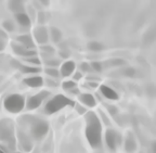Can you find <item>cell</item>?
I'll return each mask as SVG.
<instances>
[{
    "label": "cell",
    "instance_id": "cell-1",
    "mask_svg": "<svg viewBox=\"0 0 156 153\" xmlns=\"http://www.w3.org/2000/svg\"><path fill=\"white\" fill-rule=\"evenodd\" d=\"M85 135L88 144L94 150H101L103 144V125L98 114L93 111H88L85 115Z\"/></svg>",
    "mask_w": 156,
    "mask_h": 153
},
{
    "label": "cell",
    "instance_id": "cell-2",
    "mask_svg": "<svg viewBox=\"0 0 156 153\" xmlns=\"http://www.w3.org/2000/svg\"><path fill=\"white\" fill-rule=\"evenodd\" d=\"M21 125L24 127H29V136L33 140H41L46 137L49 131V123L40 117L24 115L20 119Z\"/></svg>",
    "mask_w": 156,
    "mask_h": 153
},
{
    "label": "cell",
    "instance_id": "cell-3",
    "mask_svg": "<svg viewBox=\"0 0 156 153\" xmlns=\"http://www.w3.org/2000/svg\"><path fill=\"white\" fill-rule=\"evenodd\" d=\"M74 105H75V101L73 99L62 93H58L47 100L44 107V113L47 115H52L65 107H74Z\"/></svg>",
    "mask_w": 156,
    "mask_h": 153
},
{
    "label": "cell",
    "instance_id": "cell-4",
    "mask_svg": "<svg viewBox=\"0 0 156 153\" xmlns=\"http://www.w3.org/2000/svg\"><path fill=\"white\" fill-rule=\"evenodd\" d=\"M0 141L7 144L10 149L15 150L16 135H15L13 121H11L9 118L0 119Z\"/></svg>",
    "mask_w": 156,
    "mask_h": 153
},
{
    "label": "cell",
    "instance_id": "cell-5",
    "mask_svg": "<svg viewBox=\"0 0 156 153\" xmlns=\"http://www.w3.org/2000/svg\"><path fill=\"white\" fill-rule=\"evenodd\" d=\"M26 99L24 96L20 93H12L9 95L3 101V107L7 112L11 114H19L25 109Z\"/></svg>",
    "mask_w": 156,
    "mask_h": 153
},
{
    "label": "cell",
    "instance_id": "cell-6",
    "mask_svg": "<svg viewBox=\"0 0 156 153\" xmlns=\"http://www.w3.org/2000/svg\"><path fill=\"white\" fill-rule=\"evenodd\" d=\"M104 139L106 147L111 151H116L118 147L122 146V136L120 135V133L113 128H107L105 130Z\"/></svg>",
    "mask_w": 156,
    "mask_h": 153
},
{
    "label": "cell",
    "instance_id": "cell-7",
    "mask_svg": "<svg viewBox=\"0 0 156 153\" xmlns=\"http://www.w3.org/2000/svg\"><path fill=\"white\" fill-rule=\"evenodd\" d=\"M50 91L48 90H41L37 93L36 95H33L26 100V104H25V109L29 110V111H33V110L38 109L40 105L50 97Z\"/></svg>",
    "mask_w": 156,
    "mask_h": 153
},
{
    "label": "cell",
    "instance_id": "cell-8",
    "mask_svg": "<svg viewBox=\"0 0 156 153\" xmlns=\"http://www.w3.org/2000/svg\"><path fill=\"white\" fill-rule=\"evenodd\" d=\"M16 144L24 152H30L34 147L32 137L23 129H19L16 133Z\"/></svg>",
    "mask_w": 156,
    "mask_h": 153
},
{
    "label": "cell",
    "instance_id": "cell-9",
    "mask_svg": "<svg viewBox=\"0 0 156 153\" xmlns=\"http://www.w3.org/2000/svg\"><path fill=\"white\" fill-rule=\"evenodd\" d=\"M33 38H34L35 42L39 45V46H44V45H48L49 39V29H47L46 26H40L33 31Z\"/></svg>",
    "mask_w": 156,
    "mask_h": 153
},
{
    "label": "cell",
    "instance_id": "cell-10",
    "mask_svg": "<svg viewBox=\"0 0 156 153\" xmlns=\"http://www.w3.org/2000/svg\"><path fill=\"white\" fill-rule=\"evenodd\" d=\"M12 65L14 66V67H16L17 70L21 71L23 74H27V75H29V76L37 75L38 73L41 72V68L39 67V66L28 65V64L22 63V62H20V61H16V60L12 61Z\"/></svg>",
    "mask_w": 156,
    "mask_h": 153
},
{
    "label": "cell",
    "instance_id": "cell-11",
    "mask_svg": "<svg viewBox=\"0 0 156 153\" xmlns=\"http://www.w3.org/2000/svg\"><path fill=\"white\" fill-rule=\"evenodd\" d=\"M11 49H12V51L14 52V54L21 56V58H23V59L36 56V54H37L36 50H28V49L24 48L22 45L17 44L16 42H11Z\"/></svg>",
    "mask_w": 156,
    "mask_h": 153
},
{
    "label": "cell",
    "instance_id": "cell-12",
    "mask_svg": "<svg viewBox=\"0 0 156 153\" xmlns=\"http://www.w3.org/2000/svg\"><path fill=\"white\" fill-rule=\"evenodd\" d=\"M78 102L83 104L87 109H92L97 107L98 100L95 96H93L90 93H80L78 96Z\"/></svg>",
    "mask_w": 156,
    "mask_h": 153
},
{
    "label": "cell",
    "instance_id": "cell-13",
    "mask_svg": "<svg viewBox=\"0 0 156 153\" xmlns=\"http://www.w3.org/2000/svg\"><path fill=\"white\" fill-rule=\"evenodd\" d=\"M60 71V75L63 78L71 77L74 74V72L76 71V63L73 60H66L64 62H62L61 66L58 67Z\"/></svg>",
    "mask_w": 156,
    "mask_h": 153
},
{
    "label": "cell",
    "instance_id": "cell-14",
    "mask_svg": "<svg viewBox=\"0 0 156 153\" xmlns=\"http://www.w3.org/2000/svg\"><path fill=\"white\" fill-rule=\"evenodd\" d=\"M99 91H100L101 96L104 99L110 100V101H117L119 99V95L114 88L110 87L107 85H100L99 86Z\"/></svg>",
    "mask_w": 156,
    "mask_h": 153
},
{
    "label": "cell",
    "instance_id": "cell-15",
    "mask_svg": "<svg viewBox=\"0 0 156 153\" xmlns=\"http://www.w3.org/2000/svg\"><path fill=\"white\" fill-rule=\"evenodd\" d=\"M15 42L17 44L22 45L24 48L28 49V50H35V48H36V42H35L33 36L30 34H27V33L17 36Z\"/></svg>",
    "mask_w": 156,
    "mask_h": 153
},
{
    "label": "cell",
    "instance_id": "cell-16",
    "mask_svg": "<svg viewBox=\"0 0 156 153\" xmlns=\"http://www.w3.org/2000/svg\"><path fill=\"white\" fill-rule=\"evenodd\" d=\"M24 85L30 88H40L44 85V79L40 75H30L23 79Z\"/></svg>",
    "mask_w": 156,
    "mask_h": 153
},
{
    "label": "cell",
    "instance_id": "cell-17",
    "mask_svg": "<svg viewBox=\"0 0 156 153\" xmlns=\"http://www.w3.org/2000/svg\"><path fill=\"white\" fill-rule=\"evenodd\" d=\"M124 149L126 151V153H134L138 148V144H136V140L134 138V136L131 133H128L126 135V137L124 138Z\"/></svg>",
    "mask_w": 156,
    "mask_h": 153
},
{
    "label": "cell",
    "instance_id": "cell-18",
    "mask_svg": "<svg viewBox=\"0 0 156 153\" xmlns=\"http://www.w3.org/2000/svg\"><path fill=\"white\" fill-rule=\"evenodd\" d=\"M15 22L20 25V26L22 27V28H27L28 29L29 27L32 26V23L33 21L30 20V17L27 15L26 12H23V13H19V14H15Z\"/></svg>",
    "mask_w": 156,
    "mask_h": 153
},
{
    "label": "cell",
    "instance_id": "cell-19",
    "mask_svg": "<svg viewBox=\"0 0 156 153\" xmlns=\"http://www.w3.org/2000/svg\"><path fill=\"white\" fill-rule=\"evenodd\" d=\"M62 38H63V34L58 27H51L49 29V39L51 40L54 44H58V42H62Z\"/></svg>",
    "mask_w": 156,
    "mask_h": 153
},
{
    "label": "cell",
    "instance_id": "cell-20",
    "mask_svg": "<svg viewBox=\"0 0 156 153\" xmlns=\"http://www.w3.org/2000/svg\"><path fill=\"white\" fill-rule=\"evenodd\" d=\"M8 7L14 13V15L19 14V13L25 12V5L23 1H9Z\"/></svg>",
    "mask_w": 156,
    "mask_h": 153
},
{
    "label": "cell",
    "instance_id": "cell-21",
    "mask_svg": "<svg viewBox=\"0 0 156 153\" xmlns=\"http://www.w3.org/2000/svg\"><path fill=\"white\" fill-rule=\"evenodd\" d=\"M40 52H41V56L44 58V61L54 58V49L52 46H49V45L40 46Z\"/></svg>",
    "mask_w": 156,
    "mask_h": 153
},
{
    "label": "cell",
    "instance_id": "cell-22",
    "mask_svg": "<svg viewBox=\"0 0 156 153\" xmlns=\"http://www.w3.org/2000/svg\"><path fill=\"white\" fill-rule=\"evenodd\" d=\"M62 64V60L58 58H51L49 60L44 61V65L46 67H52V68H58Z\"/></svg>",
    "mask_w": 156,
    "mask_h": 153
},
{
    "label": "cell",
    "instance_id": "cell-23",
    "mask_svg": "<svg viewBox=\"0 0 156 153\" xmlns=\"http://www.w3.org/2000/svg\"><path fill=\"white\" fill-rule=\"evenodd\" d=\"M44 73H46V75L48 76L49 78H52V79H58V78L61 77L58 68L46 67V68H44Z\"/></svg>",
    "mask_w": 156,
    "mask_h": 153
},
{
    "label": "cell",
    "instance_id": "cell-24",
    "mask_svg": "<svg viewBox=\"0 0 156 153\" xmlns=\"http://www.w3.org/2000/svg\"><path fill=\"white\" fill-rule=\"evenodd\" d=\"M98 116H99V118H100L102 125H106L107 127L111 126V119H110V117L107 116V114L105 113L104 111H103V110H99V111H98Z\"/></svg>",
    "mask_w": 156,
    "mask_h": 153
},
{
    "label": "cell",
    "instance_id": "cell-25",
    "mask_svg": "<svg viewBox=\"0 0 156 153\" xmlns=\"http://www.w3.org/2000/svg\"><path fill=\"white\" fill-rule=\"evenodd\" d=\"M2 27H3V31H5V33H13L15 31V24L13 21H11V20H5V21H3L2 23Z\"/></svg>",
    "mask_w": 156,
    "mask_h": 153
},
{
    "label": "cell",
    "instance_id": "cell-26",
    "mask_svg": "<svg viewBox=\"0 0 156 153\" xmlns=\"http://www.w3.org/2000/svg\"><path fill=\"white\" fill-rule=\"evenodd\" d=\"M88 49L90 51H93V52H99V51H102L104 49V46L99 42H90L88 44Z\"/></svg>",
    "mask_w": 156,
    "mask_h": 153
},
{
    "label": "cell",
    "instance_id": "cell-27",
    "mask_svg": "<svg viewBox=\"0 0 156 153\" xmlns=\"http://www.w3.org/2000/svg\"><path fill=\"white\" fill-rule=\"evenodd\" d=\"M25 62V64H28V65L32 66H39L40 67V64H41V60L38 56H32V58H27V59H23Z\"/></svg>",
    "mask_w": 156,
    "mask_h": 153
},
{
    "label": "cell",
    "instance_id": "cell-28",
    "mask_svg": "<svg viewBox=\"0 0 156 153\" xmlns=\"http://www.w3.org/2000/svg\"><path fill=\"white\" fill-rule=\"evenodd\" d=\"M62 88L65 90L66 93H68L69 90L77 88V83H76V82H74V80H71V79H69V80H64L63 83H62Z\"/></svg>",
    "mask_w": 156,
    "mask_h": 153
},
{
    "label": "cell",
    "instance_id": "cell-29",
    "mask_svg": "<svg viewBox=\"0 0 156 153\" xmlns=\"http://www.w3.org/2000/svg\"><path fill=\"white\" fill-rule=\"evenodd\" d=\"M79 72H81V73H87V74H90L92 71H91V66H90V63L89 62H81L80 64H79Z\"/></svg>",
    "mask_w": 156,
    "mask_h": 153
},
{
    "label": "cell",
    "instance_id": "cell-30",
    "mask_svg": "<svg viewBox=\"0 0 156 153\" xmlns=\"http://www.w3.org/2000/svg\"><path fill=\"white\" fill-rule=\"evenodd\" d=\"M90 66H91V71H92V72H94L95 74L101 73V72H102V70H103L102 63H101V62H97V61H94V62H91Z\"/></svg>",
    "mask_w": 156,
    "mask_h": 153
},
{
    "label": "cell",
    "instance_id": "cell-31",
    "mask_svg": "<svg viewBox=\"0 0 156 153\" xmlns=\"http://www.w3.org/2000/svg\"><path fill=\"white\" fill-rule=\"evenodd\" d=\"M105 107H106V111L107 113L110 115H112L113 117L117 116L118 115V109L116 107V105H113V104H105Z\"/></svg>",
    "mask_w": 156,
    "mask_h": 153
},
{
    "label": "cell",
    "instance_id": "cell-32",
    "mask_svg": "<svg viewBox=\"0 0 156 153\" xmlns=\"http://www.w3.org/2000/svg\"><path fill=\"white\" fill-rule=\"evenodd\" d=\"M74 107H75L76 112H77V113H78L79 115H85L86 113L88 112V109H87V107H85L83 104H80L79 102H78V103H75Z\"/></svg>",
    "mask_w": 156,
    "mask_h": 153
},
{
    "label": "cell",
    "instance_id": "cell-33",
    "mask_svg": "<svg viewBox=\"0 0 156 153\" xmlns=\"http://www.w3.org/2000/svg\"><path fill=\"white\" fill-rule=\"evenodd\" d=\"M37 21H38V24L40 25V26H44V24L46 23V13L42 12V11H39V12H37Z\"/></svg>",
    "mask_w": 156,
    "mask_h": 153
},
{
    "label": "cell",
    "instance_id": "cell-34",
    "mask_svg": "<svg viewBox=\"0 0 156 153\" xmlns=\"http://www.w3.org/2000/svg\"><path fill=\"white\" fill-rule=\"evenodd\" d=\"M44 84L49 87H58V83L56 79H52V78H47L44 79Z\"/></svg>",
    "mask_w": 156,
    "mask_h": 153
},
{
    "label": "cell",
    "instance_id": "cell-35",
    "mask_svg": "<svg viewBox=\"0 0 156 153\" xmlns=\"http://www.w3.org/2000/svg\"><path fill=\"white\" fill-rule=\"evenodd\" d=\"M83 74L81 73V72H79V71H75L74 74L72 75V80H74V82L77 83L78 80H80L81 78H83Z\"/></svg>",
    "mask_w": 156,
    "mask_h": 153
},
{
    "label": "cell",
    "instance_id": "cell-36",
    "mask_svg": "<svg viewBox=\"0 0 156 153\" xmlns=\"http://www.w3.org/2000/svg\"><path fill=\"white\" fill-rule=\"evenodd\" d=\"M100 80V77L97 76V74H88L87 75V82H94V83H98Z\"/></svg>",
    "mask_w": 156,
    "mask_h": 153
},
{
    "label": "cell",
    "instance_id": "cell-37",
    "mask_svg": "<svg viewBox=\"0 0 156 153\" xmlns=\"http://www.w3.org/2000/svg\"><path fill=\"white\" fill-rule=\"evenodd\" d=\"M7 40H8L7 33L3 29H0V42H7Z\"/></svg>",
    "mask_w": 156,
    "mask_h": 153
},
{
    "label": "cell",
    "instance_id": "cell-38",
    "mask_svg": "<svg viewBox=\"0 0 156 153\" xmlns=\"http://www.w3.org/2000/svg\"><path fill=\"white\" fill-rule=\"evenodd\" d=\"M86 86H89L90 88H97V87H99V84L94 83V82H87Z\"/></svg>",
    "mask_w": 156,
    "mask_h": 153
},
{
    "label": "cell",
    "instance_id": "cell-39",
    "mask_svg": "<svg viewBox=\"0 0 156 153\" xmlns=\"http://www.w3.org/2000/svg\"><path fill=\"white\" fill-rule=\"evenodd\" d=\"M5 45H7V42H0V51L5 50Z\"/></svg>",
    "mask_w": 156,
    "mask_h": 153
},
{
    "label": "cell",
    "instance_id": "cell-40",
    "mask_svg": "<svg viewBox=\"0 0 156 153\" xmlns=\"http://www.w3.org/2000/svg\"><path fill=\"white\" fill-rule=\"evenodd\" d=\"M17 153H23V152H17Z\"/></svg>",
    "mask_w": 156,
    "mask_h": 153
}]
</instances>
